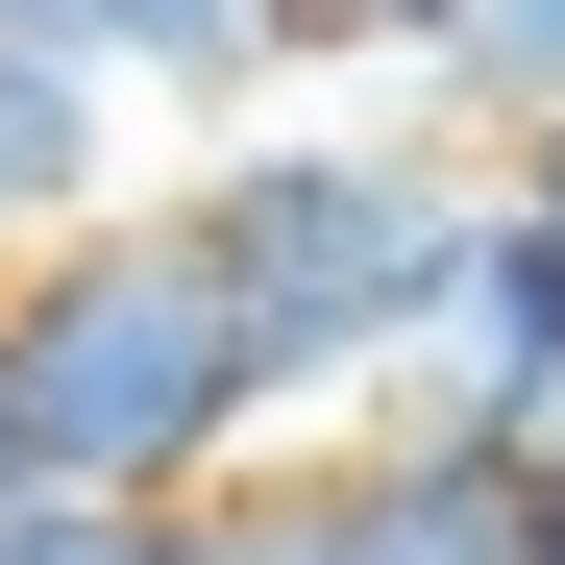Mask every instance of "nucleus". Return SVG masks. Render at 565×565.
Masks as SVG:
<instances>
[{"mask_svg": "<svg viewBox=\"0 0 565 565\" xmlns=\"http://www.w3.org/2000/svg\"><path fill=\"white\" fill-rule=\"evenodd\" d=\"M394 443H467V467H541V443H565V246H541L516 172H492L467 246H443V320H418V369H394Z\"/></svg>", "mask_w": 565, "mask_h": 565, "instance_id": "7ed1b4c3", "label": "nucleus"}, {"mask_svg": "<svg viewBox=\"0 0 565 565\" xmlns=\"http://www.w3.org/2000/svg\"><path fill=\"white\" fill-rule=\"evenodd\" d=\"M99 74H74V50H25V25H0V246H99Z\"/></svg>", "mask_w": 565, "mask_h": 565, "instance_id": "423d86ee", "label": "nucleus"}, {"mask_svg": "<svg viewBox=\"0 0 565 565\" xmlns=\"http://www.w3.org/2000/svg\"><path fill=\"white\" fill-rule=\"evenodd\" d=\"M25 516H50V467H25V418H0V541H25Z\"/></svg>", "mask_w": 565, "mask_h": 565, "instance_id": "9b49d317", "label": "nucleus"}, {"mask_svg": "<svg viewBox=\"0 0 565 565\" xmlns=\"http://www.w3.org/2000/svg\"><path fill=\"white\" fill-rule=\"evenodd\" d=\"M198 246L246 270V320H270V394L344 418V394H394L418 320H443V246H467V172L394 148V124H296V148H222L198 172Z\"/></svg>", "mask_w": 565, "mask_h": 565, "instance_id": "f03ea898", "label": "nucleus"}, {"mask_svg": "<svg viewBox=\"0 0 565 565\" xmlns=\"http://www.w3.org/2000/svg\"><path fill=\"white\" fill-rule=\"evenodd\" d=\"M0 418H25L50 492H99V516H198L296 394H270L246 270L198 246V198H172V222H99V246H50L25 296H0Z\"/></svg>", "mask_w": 565, "mask_h": 565, "instance_id": "f257e3e1", "label": "nucleus"}, {"mask_svg": "<svg viewBox=\"0 0 565 565\" xmlns=\"http://www.w3.org/2000/svg\"><path fill=\"white\" fill-rule=\"evenodd\" d=\"M296 50H443V0H296Z\"/></svg>", "mask_w": 565, "mask_h": 565, "instance_id": "9d476101", "label": "nucleus"}, {"mask_svg": "<svg viewBox=\"0 0 565 565\" xmlns=\"http://www.w3.org/2000/svg\"><path fill=\"white\" fill-rule=\"evenodd\" d=\"M516 198H541V246H565V148H541V172H516Z\"/></svg>", "mask_w": 565, "mask_h": 565, "instance_id": "f8f14e48", "label": "nucleus"}, {"mask_svg": "<svg viewBox=\"0 0 565 565\" xmlns=\"http://www.w3.org/2000/svg\"><path fill=\"white\" fill-rule=\"evenodd\" d=\"M541 516H565V443H541Z\"/></svg>", "mask_w": 565, "mask_h": 565, "instance_id": "ddd939ff", "label": "nucleus"}, {"mask_svg": "<svg viewBox=\"0 0 565 565\" xmlns=\"http://www.w3.org/2000/svg\"><path fill=\"white\" fill-rule=\"evenodd\" d=\"M0 565H198V516H99V492H50Z\"/></svg>", "mask_w": 565, "mask_h": 565, "instance_id": "1a4fd4ad", "label": "nucleus"}, {"mask_svg": "<svg viewBox=\"0 0 565 565\" xmlns=\"http://www.w3.org/2000/svg\"><path fill=\"white\" fill-rule=\"evenodd\" d=\"M369 565H565L541 467H467V443H369Z\"/></svg>", "mask_w": 565, "mask_h": 565, "instance_id": "39448f33", "label": "nucleus"}, {"mask_svg": "<svg viewBox=\"0 0 565 565\" xmlns=\"http://www.w3.org/2000/svg\"><path fill=\"white\" fill-rule=\"evenodd\" d=\"M198 565H369V467H222Z\"/></svg>", "mask_w": 565, "mask_h": 565, "instance_id": "6e6552de", "label": "nucleus"}, {"mask_svg": "<svg viewBox=\"0 0 565 565\" xmlns=\"http://www.w3.org/2000/svg\"><path fill=\"white\" fill-rule=\"evenodd\" d=\"M25 50H74L99 99H246L270 50H296V0H0Z\"/></svg>", "mask_w": 565, "mask_h": 565, "instance_id": "20e7f679", "label": "nucleus"}, {"mask_svg": "<svg viewBox=\"0 0 565 565\" xmlns=\"http://www.w3.org/2000/svg\"><path fill=\"white\" fill-rule=\"evenodd\" d=\"M418 74H443V99H467V124H492L516 172L565 148V0H443V50H418Z\"/></svg>", "mask_w": 565, "mask_h": 565, "instance_id": "0eeeda50", "label": "nucleus"}]
</instances>
